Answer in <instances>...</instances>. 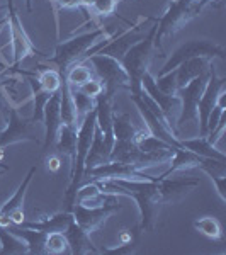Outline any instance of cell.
I'll list each match as a JSON object with an SVG mask.
<instances>
[{"instance_id":"cell-32","label":"cell","mask_w":226,"mask_h":255,"mask_svg":"<svg viewBox=\"0 0 226 255\" xmlns=\"http://www.w3.org/2000/svg\"><path fill=\"white\" fill-rule=\"evenodd\" d=\"M175 77H177L175 70H170V72L163 73V75H158V79H155V84H157L160 92L174 96L175 90H177V80H175Z\"/></svg>"},{"instance_id":"cell-29","label":"cell","mask_w":226,"mask_h":255,"mask_svg":"<svg viewBox=\"0 0 226 255\" xmlns=\"http://www.w3.org/2000/svg\"><path fill=\"white\" fill-rule=\"evenodd\" d=\"M70 89H72V99H73V104H75V111H77V121H79V125H80L82 119L96 108V99L85 96V94H82L80 90H77L75 87H70Z\"/></svg>"},{"instance_id":"cell-3","label":"cell","mask_w":226,"mask_h":255,"mask_svg":"<svg viewBox=\"0 0 226 255\" xmlns=\"http://www.w3.org/2000/svg\"><path fill=\"white\" fill-rule=\"evenodd\" d=\"M157 20V19H155ZM155 31H157V24L150 27L148 36H143L138 43H134L128 51L124 53L121 63L124 67L126 73L129 77L131 89L129 92L133 96H139L141 94V79L146 72H150V63L153 58V48H155Z\"/></svg>"},{"instance_id":"cell-10","label":"cell","mask_w":226,"mask_h":255,"mask_svg":"<svg viewBox=\"0 0 226 255\" xmlns=\"http://www.w3.org/2000/svg\"><path fill=\"white\" fill-rule=\"evenodd\" d=\"M223 89H226V79L225 77H218L215 65H211V72H209V79L206 87L203 90L199 102H197V113H199V134L206 136L208 131V118L211 111L215 109L218 96Z\"/></svg>"},{"instance_id":"cell-9","label":"cell","mask_w":226,"mask_h":255,"mask_svg":"<svg viewBox=\"0 0 226 255\" xmlns=\"http://www.w3.org/2000/svg\"><path fill=\"white\" fill-rule=\"evenodd\" d=\"M141 89L145 90L148 96L151 97V101L158 106V109L162 111V114L165 116L167 123L170 125V128L174 129L175 134V121H177L179 114H180V99L175 96H168V94L160 92L157 84H155V77L150 72H146L141 79Z\"/></svg>"},{"instance_id":"cell-13","label":"cell","mask_w":226,"mask_h":255,"mask_svg":"<svg viewBox=\"0 0 226 255\" xmlns=\"http://www.w3.org/2000/svg\"><path fill=\"white\" fill-rule=\"evenodd\" d=\"M158 196L162 204H175L199 186V179H158Z\"/></svg>"},{"instance_id":"cell-30","label":"cell","mask_w":226,"mask_h":255,"mask_svg":"<svg viewBox=\"0 0 226 255\" xmlns=\"http://www.w3.org/2000/svg\"><path fill=\"white\" fill-rule=\"evenodd\" d=\"M92 79V70L87 65H72V68L68 72H65V80L68 82L70 87H79V85L85 84L87 80Z\"/></svg>"},{"instance_id":"cell-6","label":"cell","mask_w":226,"mask_h":255,"mask_svg":"<svg viewBox=\"0 0 226 255\" xmlns=\"http://www.w3.org/2000/svg\"><path fill=\"white\" fill-rule=\"evenodd\" d=\"M87 60L92 65L94 72L97 73L99 80L104 85V92H108L109 96H116L117 90L131 89L129 77L119 60L108 55H99V53L90 55Z\"/></svg>"},{"instance_id":"cell-34","label":"cell","mask_w":226,"mask_h":255,"mask_svg":"<svg viewBox=\"0 0 226 255\" xmlns=\"http://www.w3.org/2000/svg\"><path fill=\"white\" fill-rule=\"evenodd\" d=\"M116 3H117V0H94L90 9H92L94 14L99 15V17H108V15L114 14Z\"/></svg>"},{"instance_id":"cell-22","label":"cell","mask_w":226,"mask_h":255,"mask_svg":"<svg viewBox=\"0 0 226 255\" xmlns=\"http://www.w3.org/2000/svg\"><path fill=\"white\" fill-rule=\"evenodd\" d=\"M180 146L191 150L192 153L199 155L204 158H216V160H223L226 162V157L221 150H218L215 145L209 143V139L206 136H194V138H186V139H179Z\"/></svg>"},{"instance_id":"cell-25","label":"cell","mask_w":226,"mask_h":255,"mask_svg":"<svg viewBox=\"0 0 226 255\" xmlns=\"http://www.w3.org/2000/svg\"><path fill=\"white\" fill-rule=\"evenodd\" d=\"M36 165L34 167H31L29 168V172L26 174V177H24V180H22V184L19 186V189L15 191V194L10 197L9 201H7L5 204H3L2 208H0V216H3V218H9V215L14 209H19V208H24V196H26V191H27V187H29V184H31V180H32V177H34L36 174Z\"/></svg>"},{"instance_id":"cell-16","label":"cell","mask_w":226,"mask_h":255,"mask_svg":"<svg viewBox=\"0 0 226 255\" xmlns=\"http://www.w3.org/2000/svg\"><path fill=\"white\" fill-rule=\"evenodd\" d=\"M72 221H73L72 211H61V213H56V215H53V216H46L38 221H24L22 225H17V226L38 230V232H43L48 235V233H65Z\"/></svg>"},{"instance_id":"cell-17","label":"cell","mask_w":226,"mask_h":255,"mask_svg":"<svg viewBox=\"0 0 226 255\" xmlns=\"http://www.w3.org/2000/svg\"><path fill=\"white\" fill-rule=\"evenodd\" d=\"M65 237H67L68 245H70V254H73V255L101 254V250H97L96 245L90 240V235L75 223V220L68 225L67 232H65Z\"/></svg>"},{"instance_id":"cell-27","label":"cell","mask_w":226,"mask_h":255,"mask_svg":"<svg viewBox=\"0 0 226 255\" xmlns=\"http://www.w3.org/2000/svg\"><path fill=\"white\" fill-rule=\"evenodd\" d=\"M36 80H38L39 87L43 89L44 92L55 94V92H58L60 87H61L63 75H61L58 70H55V68H46V70H39Z\"/></svg>"},{"instance_id":"cell-14","label":"cell","mask_w":226,"mask_h":255,"mask_svg":"<svg viewBox=\"0 0 226 255\" xmlns=\"http://www.w3.org/2000/svg\"><path fill=\"white\" fill-rule=\"evenodd\" d=\"M146 22V19H139L136 24H134L131 29L124 31L122 34L116 36V38H109L108 39V44H106L104 48L99 49V55H108V56H113V58H116L121 61L122 56H124V53L128 51V49L133 46L134 43H138L139 39L143 38L141 34H139V29H141V26Z\"/></svg>"},{"instance_id":"cell-35","label":"cell","mask_w":226,"mask_h":255,"mask_svg":"<svg viewBox=\"0 0 226 255\" xmlns=\"http://www.w3.org/2000/svg\"><path fill=\"white\" fill-rule=\"evenodd\" d=\"M211 180L215 182L216 191H218V194H220L221 201H223V203H226V175L215 177V179H211Z\"/></svg>"},{"instance_id":"cell-5","label":"cell","mask_w":226,"mask_h":255,"mask_svg":"<svg viewBox=\"0 0 226 255\" xmlns=\"http://www.w3.org/2000/svg\"><path fill=\"white\" fill-rule=\"evenodd\" d=\"M204 58L215 60V58H225V48L221 44H218L216 41L208 39V38H197V39H189L186 43H182L180 46L175 49L170 55V58L167 60V63L163 65V68L158 72V75L175 70L182 61L191 60V58Z\"/></svg>"},{"instance_id":"cell-33","label":"cell","mask_w":226,"mask_h":255,"mask_svg":"<svg viewBox=\"0 0 226 255\" xmlns=\"http://www.w3.org/2000/svg\"><path fill=\"white\" fill-rule=\"evenodd\" d=\"M75 89L80 90V92L85 94V96L92 97V99H97L102 92H104V85H102V82L99 79H90V80L85 82V84H82Z\"/></svg>"},{"instance_id":"cell-36","label":"cell","mask_w":226,"mask_h":255,"mask_svg":"<svg viewBox=\"0 0 226 255\" xmlns=\"http://www.w3.org/2000/svg\"><path fill=\"white\" fill-rule=\"evenodd\" d=\"M55 10L58 12L60 9H72V7H79V0H51Z\"/></svg>"},{"instance_id":"cell-8","label":"cell","mask_w":226,"mask_h":255,"mask_svg":"<svg viewBox=\"0 0 226 255\" xmlns=\"http://www.w3.org/2000/svg\"><path fill=\"white\" fill-rule=\"evenodd\" d=\"M119 209H122L121 203L106 204V206H99V208H87V206H82V204L75 203L70 211H72L75 223L90 235V233L97 232V230L108 221V218L113 216L114 213H117Z\"/></svg>"},{"instance_id":"cell-40","label":"cell","mask_w":226,"mask_h":255,"mask_svg":"<svg viewBox=\"0 0 226 255\" xmlns=\"http://www.w3.org/2000/svg\"><path fill=\"white\" fill-rule=\"evenodd\" d=\"M7 20H9V19H0V29H2V27L5 26V24H7Z\"/></svg>"},{"instance_id":"cell-41","label":"cell","mask_w":226,"mask_h":255,"mask_svg":"<svg viewBox=\"0 0 226 255\" xmlns=\"http://www.w3.org/2000/svg\"><path fill=\"white\" fill-rule=\"evenodd\" d=\"M7 170H9V168H3V170H0V175H2L3 172H7Z\"/></svg>"},{"instance_id":"cell-1","label":"cell","mask_w":226,"mask_h":255,"mask_svg":"<svg viewBox=\"0 0 226 255\" xmlns=\"http://www.w3.org/2000/svg\"><path fill=\"white\" fill-rule=\"evenodd\" d=\"M157 180H124V179L114 180L117 186H121V196L131 197V199L136 201L139 215H141V221H139L138 228L141 232L153 228L157 215L160 208H162Z\"/></svg>"},{"instance_id":"cell-42","label":"cell","mask_w":226,"mask_h":255,"mask_svg":"<svg viewBox=\"0 0 226 255\" xmlns=\"http://www.w3.org/2000/svg\"><path fill=\"white\" fill-rule=\"evenodd\" d=\"M3 9H5V7H3V5H0V12H2Z\"/></svg>"},{"instance_id":"cell-28","label":"cell","mask_w":226,"mask_h":255,"mask_svg":"<svg viewBox=\"0 0 226 255\" xmlns=\"http://www.w3.org/2000/svg\"><path fill=\"white\" fill-rule=\"evenodd\" d=\"M194 228L201 235L211 238V240H220V238L223 237V230H221L220 221L213 216H203V218H199V220H196Z\"/></svg>"},{"instance_id":"cell-11","label":"cell","mask_w":226,"mask_h":255,"mask_svg":"<svg viewBox=\"0 0 226 255\" xmlns=\"http://www.w3.org/2000/svg\"><path fill=\"white\" fill-rule=\"evenodd\" d=\"M7 24H9V31H10L12 49H14V68H15L22 60L29 58L32 55H38V49L31 43L29 36H27V32L24 29L22 22H20L15 10H9V20H7Z\"/></svg>"},{"instance_id":"cell-31","label":"cell","mask_w":226,"mask_h":255,"mask_svg":"<svg viewBox=\"0 0 226 255\" xmlns=\"http://www.w3.org/2000/svg\"><path fill=\"white\" fill-rule=\"evenodd\" d=\"M44 252L46 254H65L70 252L68 240L65 233H48L44 242Z\"/></svg>"},{"instance_id":"cell-38","label":"cell","mask_w":226,"mask_h":255,"mask_svg":"<svg viewBox=\"0 0 226 255\" xmlns=\"http://www.w3.org/2000/svg\"><path fill=\"white\" fill-rule=\"evenodd\" d=\"M26 7H27V12L32 10V0H26Z\"/></svg>"},{"instance_id":"cell-26","label":"cell","mask_w":226,"mask_h":255,"mask_svg":"<svg viewBox=\"0 0 226 255\" xmlns=\"http://www.w3.org/2000/svg\"><path fill=\"white\" fill-rule=\"evenodd\" d=\"M0 254L3 255H15V254H27V244L20 237L14 235L12 232L0 226Z\"/></svg>"},{"instance_id":"cell-7","label":"cell","mask_w":226,"mask_h":255,"mask_svg":"<svg viewBox=\"0 0 226 255\" xmlns=\"http://www.w3.org/2000/svg\"><path fill=\"white\" fill-rule=\"evenodd\" d=\"M7 126L0 131V158L3 157V148L20 141H41V134L44 136V131L38 129V123L32 121V118H22L15 108H7Z\"/></svg>"},{"instance_id":"cell-24","label":"cell","mask_w":226,"mask_h":255,"mask_svg":"<svg viewBox=\"0 0 226 255\" xmlns=\"http://www.w3.org/2000/svg\"><path fill=\"white\" fill-rule=\"evenodd\" d=\"M60 114H61V123H63V125L79 126L75 104H73V99H72V89H70L68 82L65 80V75H63L61 87H60Z\"/></svg>"},{"instance_id":"cell-15","label":"cell","mask_w":226,"mask_h":255,"mask_svg":"<svg viewBox=\"0 0 226 255\" xmlns=\"http://www.w3.org/2000/svg\"><path fill=\"white\" fill-rule=\"evenodd\" d=\"M131 101L134 102V106H136L139 114H141L143 121H145V128L150 131L151 134H153V136H157L158 139H162V141H165V143H168V145H172V146H180L179 139L170 133V129H168V128L163 125V123L160 121V119L155 116L153 113H151V109L148 108L145 102H143L141 97L133 96V94H131Z\"/></svg>"},{"instance_id":"cell-39","label":"cell","mask_w":226,"mask_h":255,"mask_svg":"<svg viewBox=\"0 0 226 255\" xmlns=\"http://www.w3.org/2000/svg\"><path fill=\"white\" fill-rule=\"evenodd\" d=\"M7 3H9V10H14V0H7Z\"/></svg>"},{"instance_id":"cell-23","label":"cell","mask_w":226,"mask_h":255,"mask_svg":"<svg viewBox=\"0 0 226 255\" xmlns=\"http://www.w3.org/2000/svg\"><path fill=\"white\" fill-rule=\"evenodd\" d=\"M5 228L26 242V244H27V254H36V255L46 254V252H44L46 233L38 232V230H32V228H24V226H17V225H12V223L9 226H5Z\"/></svg>"},{"instance_id":"cell-12","label":"cell","mask_w":226,"mask_h":255,"mask_svg":"<svg viewBox=\"0 0 226 255\" xmlns=\"http://www.w3.org/2000/svg\"><path fill=\"white\" fill-rule=\"evenodd\" d=\"M61 126V114H60V90L55 92L46 101L43 108V128H44V139H43V150L44 153L51 150L55 145L56 134Z\"/></svg>"},{"instance_id":"cell-20","label":"cell","mask_w":226,"mask_h":255,"mask_svg":"<svg viewBox=\"0 0 226 255\" xmlns=\"http://www.w3.org/2000/svg\"><path fill=\"white\" fill-rule=\"evenodd\" d=\"M211 63H213V60L204 58V56L182 61V63L175 68V72H177V77H175V80H177V89L187 85L189 82L192 79H196V77H199L201 73L208 72L209 67H211Z\"/></svg>"},{"instance_id":"cell-4","label":"cell","mask_w":226,"mask_h":255,"mask_svg":"<svg viewBox=\"0 0 226 255\" xmlns=\"http://www.w3.org/2000/svg\"><path fill=\"white\" fill-rule=\"evenodd\" d=\"M108 36V29L106 27H99L96 31L85 32L80 36H73L70 39H65L56 46L55 49V56L49 60V63L56 65L60 70L58 72L61 75H65V72L75 65L77 61L84 60L89 55V49L92 46H96V43L99 41H104Z\"/></svg>"},{"instance_id":"cell-2","label":"cell","mask_w":226,"mask_h":255,"mask_svg":"<svg viewBox=\"0 0 226 255\" xmlns=\"http://www.w3.org/2000/svg\"><path fill=\"white\" fill-rule=\"evenodd\" d=\"M209 0H172L165 14L157 19V31H155V48H162L163 38L177 34V32L191 22L192 19L203 12Z\"/></svg>"},{"instance_id":"cell-21","label":"cell","mask_w":226,"mask_h":255,"mask_svg":"<svg viewBox=\"0 0 226 255\" xmlns=\"http://www.w3.org/2000/svg\"><path fill=\"white\" fill-rule=\"evenodd\" d=\"M138 128L133 125L128 113H114L113 114V136L114 143L124 145V143H134V134Z\"/></svg>"},{"instance_id":"cell-18","label":"cell","mask_w":226,"mask_h":255,"mask_svg":"<svg viewBox=\"0 0 226 255\" xmlns=\"http://www.w3.org/2000/svg\"><path fill=\"white\" fill-rule=\"evenodd\" d=\"M203 158L204 157H199V155L192 153L191 150H186V148H182V146H175L174 155H172L170 162H168V168L158 177V179L168 177L170 174H174V172H184V170H191V168H199Z\"/></svg>"},{"instance_id":"cell-37","label":"cell","mask_w":226,"mask_h":255,"mask_svg":"<svg viewBox=\"0 0 226 255\" xmlns=\"http://www.w3.org/2000/svg\"><path fill=\"white\" fill-rule=\"evenodd\" d=\"M48 168L49 170H58L60 168V158L58 157H51V158H48Z\"/></svg>"},{"instance_id":"cell-19","label":"cell","mask_w":226,"mask_h":255,"mask_svg":"<svg viewBox=\"0 0 226 255\" xmlns=\"http://www.w3.org/2000/svg\"><path fill=\"white\" fill-rule=\"evenodd\" d=\"M77 129H79V126L63 125V123H61L60 131L55 139V145H53L56 148V153L70 158L72 168H73V163H75V155H77ZM72 168H70V170H72Z\"/></svg>"}]
</instances>
